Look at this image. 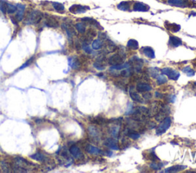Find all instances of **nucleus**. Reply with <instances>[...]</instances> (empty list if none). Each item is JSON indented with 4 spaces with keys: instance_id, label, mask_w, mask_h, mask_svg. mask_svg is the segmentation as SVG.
Wrapping results in <instances>:
<instances>
[{
    "instance_id": "1",
    "label": "nucleus",
    "mask_w": 196,
    "mask_h": 173,
    "mask_svg": "<svg viewBox=\"0 0 196 173\" xmlns=\"http://www.w3.org/2000/svg\"><path fill=\"white\" fill-rule=\"evenodd\" d=\"M149 117V109L145 107H139L132 114V121L136 122H143Z\"/></svg>"
},
{
    "instance_id": "2",
    "label": "nucleus",
    "mask_w": 196,
    "mask_h": 173,
    "mask_svg": "<svg viewBox=\"0 0 196 173\" xmlns=\"http://www.w3.org/2000/svg\"><path fill=\"white\" fill-rule=\"evenodd\" d=\"M43 18V15L38 10H31L26 15L25 22L26 25H36L41 22Z\"/></svg>"
},
{
    "instance_id": "3",
    "label": "nucleus",
    "mask_w": 196,
    "mask_h": 173,
    "mask_svg": "<svg viewBox=\"0 0 196 173\" xmlns=\"http://www.w3.org/2000/svg\"><path fill=\"white\" fill-rule=\"evenodd\" d=\"M31 165V163L23 159L22 157H16L14 159V165H13V169L15 171H19V172H26L28 167Z\"/></svg>"
},
{
    "instance_id": "4",
    "label": "nucleus",
    "mask_w": 196,
    "mask_h": 173,
    "mask_svg": "<svg viewBox=\"0 0 196 173\" xmlns=\"http://www.w3.org/2000/svg\"><path fill=\"white\" fill-rule=\"evenodd\" d=\"M171 124H172L171 118L167 116L166 118H164V119L161 121V123L159 124V125L156 126V134L158 135V136H160V135L165 133V132L168 130V129L170 127Z\"/></svg>"
},
{
    "instance_id": "5",
    "label": "nucleus",
    "mask_w": 196,
    "mask_h": 173,
    "mask_svg": "<svg viewBox=\"0 0 196 173\" xmlns=\"http://www.w3.org/2000/svg\"><path fill=\"white\" fill-rule=\"evenodd\" d=\"M162 74L166 75L169 79H172V80H178L179 76H180V73H179V72H177L176 70H172V69L171 68H168V67L162 69Z\"/></svg>"
},
{
    "instance_id": "6",
    "label": "nucleus",
    "mask_w": 196,
    "mask_h": 173,
    "mask_svg": "<svg viewBox=\"0 0 196 173\" xmlns=\"http://www.w3.org/2000/svg\"><path fill=\"white\" fill-rule=\"evenodd\" d=\"M169 5L179 8H186L191 7V2L189 0H168Z\"/></svg>"
},
{
    "instance_id": "7",
    "label": "nucleus",
    "mask_w": 196,
    "mask_h": 173,
    "mask_svg": "<svg viewBox=\"0 0 196 173\" xmlns=\"http://www.w3.org/2000/svg\"><path fill=\"white\" fill-rule=\"evenodd\" d=\"M162 103L160 102H153L149 109V117H155L160 111Z\"/></svg>"
},
{
    "instance_id": "8",
    "label": "nucleus",
    "mask_w": 196,
    "mask_h": 173,
    "mask_svg": "<svg viewBox=\"0 0 196 173\" xmlns=\"http://www.w3.org/2000/svg\"><path fill=\"white\" fill-rule=\"evenodd\" d=\"M123 59H124V57H123L121 54H115L111 56L109 59H108V64L112 66L119 65V64H123Z\"/></svg>"
},
{
    "instance_id": "9",
    "label": "nucleus",
    "mask_w": 196,
    "mask_h": 173,
    "mask_svg": "<svg viewBox=\"0 0 196 173\" xmlns=\"http://www.w3.org/2000/svg\"><path fill=\"white\" fill-rule=\"evenodd\" d=\"M88 9H90L88 6L81 5H73L69 8V11L73 14H81L86 12Z\"/></svg>"
},
{
    "instance_id": "10",
    "label": "nucleus",
    "mask_w": 196,
    "mask_h": 173,
    "mask_svg": "<svg viewBox=\"0 0 196 173\" xmlns=\"http://www.w3.org/2000/svg\"><path fill=\"white\" fill-rule=\"evenodd\" d=\"M104 145L106 147H109L110 149L114 150H120V146H119L118 141L116 138H107L105 140Z\"/></svg>"
},
{
    "instance_id": "11",
    "label": "nucleus",
    "mask_w": 196,
    "mask_h": 173,
    "mask_svg": "<svg viewBox=\"0 0 196 173\" xmlns=\"http://www.w3.org/2000/svg\"><path fill=\"white\" fill-rule=\"evenodd\" d=\"M45 24L48 28H57L59 27V22L53 16H47L45 18Z\"/></svg>"
},
{
    "instance_id": "12",
    "label": "nucleus",
    "mask_w": 196,
    "mask_h": 173,
    "mask_svg": "<svg viewBox=\"0 0 196 173\" xmlns=\"http://www.w3.org/2000/svg\"><path fill=\"white\" fill-rule=\"evenodd\" d=\"M69 152H70L71 154L75 159H82L83 158H84V154H83V153L81 152V149L78 147H77V146L74 145L72 146V147H71L70 149H69Z\"/></svg>"
},
{
    "instance_id": "13",
    "label": "nucleus",
    "mask_w": 196,
    "mask_h": 173,
    "mask_svg": "<svg viewBox=\"0 0 196 173\" xmlns=\"http://www.w3.org/2000/svg\"><path fill=\"white\" fill-rule=\"evenodd\" d=\"M150 9V6L143 2H136L132 7L134 12H148Z\"/></svg>"
},
{
    "instance_id": "14",
    "label": "nucleus",
    "mask_w": 196,
    "mask_h": 173,
    "mask_svg": "<svg viewBox=\"0 0 196 173\" xmlns=\"http://www.w3.org/2000/svg\"><path fill=\"white\" fill-rule=\"evenodd\" d=\"M136 89L138 92H150L152 90V86L147 83H144V82H139L137 84Z\"/></svg>"
},
{
    "instance_id": "15",
    "label": "nucleus",
    "mask_w": 196,
    "mask_h": 173,
    "mask_svg": "<svg viewBox=\"0 0 196 173\" xmlns=\"http://www.w3.org/2000/svg\"><path fill=\"white\" fill-rule=\"evenodd\" d=\"M85 151L87 153H90V154L92 155H100L102 153V151L97 147H94V146H92L90 144H87L85 146Z\"/></svg>"
},
{
    "instance_id": "16",
    "label": "nucleus",
    "mask_w": 196,
    "mask_h": 173,
    "mask_svg": "<svg viewBox=\"0 0 196 173\" xmlns=\"http://www.w3.org/2000/svg\"><path fill=\"white\" fill-rule=\"evenodd\" d=\"M164 25H165V28H166L168 31H171V32L172 33L178 32V31L181 29L180 25L175 23H169V22H165V24H164Z\"/></svg>"
},
{
    "instance_id": "17",
    "label": "nucleus",
    "mask_w": 196,
    "mask_h": 173,
    "mask_svg": "<svg viewBox=\"0 0 196 173\" xmlns=\"http://www.w3.org/2000/svg\"><path fill=\"white\" fill-rule=\"evenodd\" d=\"M169 44L173 47H177L182 44V40L176 36H170L169 40Z\"/></svg>"
},
{
    "instance_id": "18",
    "label": "nucleus",
    "mask_w": 196,
    "mask_h": 173,
    "mask_svg": "<svg viewBox=\"0 0 196 173\" xmlns=\"http://www.w3.org/2000/svg\"><path fill=\"white\" fill-rule=\"evenodd\" d=\"M142 52L143 53L146 57H147L150 59H154L155 58V51L150 47H145L142 48Z\"/></svg>"
},
{
    "instance_id": "19",
    "label": "nucleus",
    "mask_w": 196,
    "mask_h": 173,
    "mask_svg": "<svg viewBox=\"0 0 196 173\" xmlns=\"http://www.w3.org/2000/svg\"><path fill=\"white\" fill-rule=\"evenodd\" d=\"M17 9H18V12L16 16V19L17 22H21V21L23 20L24 19V13H25V5L19 4L17 6Z\"/></svg>"
},
{
    "instance_id": "20",
    "label": "nucleus",
    "mask_w": 196,
    "mask_h": 173,
    "mask_svg": "<svg viewBox=\"0 0 196 173\" xmlns=\"http://www.w3.org/2000/svg\"><path fill=\"white\" fill-rule=\"evenodd\" d=\"M81 21L84 22H86V23H89L90 25H93V26H95L99 30H103V28L100 26V23H99L96 20H95V19H92V18H88V17L83 18V19H81Z\"/></svg>"
},
{
    "instance_id": "21",
    "label": "nucleus",
    "mask_w": 196,
    "mask_h": 173,
    "mask_svg": "<svg viewBox=\"0 0 196 173\" xmlns=\"http://www.w3.org/2000/svg\"><path fill=\"white\" fill-rule=\"evenodd\" d=\"M129 95H130V98L132 99V100H133L134 102H140V103H143V100L141 98V96L139 95V93L137 92L134 91L133 88H129Z\"/></svg>"
},
{
    "instance_id": "22",
    "label": "nucleus",
    "mask_w": 196,
    "mask_h": 173,
    "mask_svg": "<svg viewBox=\"0 0 196 173\" xmlns=\"http://www.w3.org/2000/svg\"><path fill=\"white\" fill-rule=\"evenodd\" d=\"M131 4H132V2H129V1H123V2H121L117 5V9L124 12L130 11Z\"/></svg>"
},
{
    "instance_id": "23",
    "label": "nucleus",
    "mask_w": 196,
    "mask_h": 173,
    "mask_svg": "<svg viewBox=\"0 0 196 173\" xmlns=\"http://www.w3.org/2000/svg\"><path fill=\"white\" fill-rule=\"evenodd\" d=\"M187 166L185 165H173V166L169 167L166 169L164 170V172H178V171H180L186 168Z\"/></svg>"
},
{
    "instance_id": "24",
    "label": "nucleus",
    "mask_w": 196,
    "mask_h": 173,
    "mask_svg": "<svg viewBox=\"0 0 196 173\" xmlns=\"http://www.w3.org/2000/svg\"><path fill=\"white\" fill-rule=\"evenodd\" d=\"M31 159H34V160L38 161V162H45L47 160H48L46 156H45V155L42 154V153H34V154L31 155Z\"/></svg>"
},
{
    "instance_id": "25",
    "label": "nucleus",
    "mask_w": 196,
    "mask_h": 173,
    "mask_svg": "<svg viewBox=\"0 0 196 173\" xmlns=\"http://www.w3.org/2000/svg\"><path fill=\"white\" fill-rule=\"evenodd\" d=\"M110 133L114 137V138H117L120 133V125L118 124H114L110 127Z\"/></svg>"
},
{
    "instance_id": "26",
    "label": "nucleus",
    "mask_w": 196,
    "mask_h": 173,
    "mask_svg": "<svg viewBox=\"0 0 196 173\" xmlns=\"http://www.w3.org/2000/svg\"><path fill=\"white\" fill-rule=\"evenodd\" d=\"M88 132H89V134L91 136V137L93 138V139L97 140L98 137H99V135H100V133H99V131H98L97 128L95 127L94 126H90V127L88 128Z\"/></svg>"
},
{
    "instance_id": "27",
    "label": "nucleus",
    "mask_w": 196,
    "mask_h": 173,
    "mask_svg": "<svg viewBox=\"0 0 196 173\" xmlns=\"http://www.w3.org/2000/svg\"><path fill=\"white\" fill-rule=\"evenodd\" d=\"M103 46V40H101L100 39H96V40H93V43H92V48L93 50H98L101 49Z\"/></svg>"
},
{
    "instance_id": "28",
    "label": "nucleus",
    "mask_w": 196,
    "mask_h": 173,
    "mask_svg": "<svg viewBox=\"0 0 196 173\" xmlns=\"http://www.w3.org/2000/svg\"><path fill=\"white\" fill-rule=\"evenodd\" d=\"M70 64L74 70H78V69L80 68V67L81 65V61L77 57H74L72 59H70Z\"/></svg>"
},
{
    "instance_id": "29",
    "label": "nucleus",
    "mask_w": 196,
    "mask_h": 173,
    "mask_svg": "<svg viewBox=\"0 0 196 173\" xmlns=\"http://www.w3.org/2000/svg\"><path fill=\"white\" fill-rule=\"evenodd\" d=\"M127 47H129L131 50H136L139 49L138 41L134 40V39H130L127 42Z\"/></svg>"
},
{
    "instance_id": "30",
    "label": "nucleus",
    "mask_w": 196,
    "mask_h": 173,
    "mask_svg": "<svg viewBox=\"0 0 196 173\" xmlns=\"http://www.w3.org/2000/svg\"><path fill=\"white\" fill-rule=\"evenodd\" d=\"M126 134H127V136L129 137L130 139L133 140H138L139 138L140 137V134L138 133V132H136L134 131V130H129V129H128L127 130V133H126Z\"/></svg>"
},
{
    "instance_id": "31",
    "label": "nucleus",
    "mask_w": 196,
    "mask_h": 173,
    "mask_svg": "<svg viewBox=\"0 0 196 173\" xmlns=\"http://www.w3.org/2000/svg\"><path fill=\"white\" fill-rule=\"evenodd\" d=\"M93 122L95 124H97V125H103V124H105L106 123H107V120L105 119L103 117L98 116L93 118Z\"/></svg>"
},
{
    "instance_id": "32",
    "label": "nucleus",
    "mask_w": 196,
    "mask_h": 173,
    "mask_svg": "<svg viewBox=\"0 0 196 173\" xmlns=\"http://www.w3.org/2000/svg\"><path fill=\"white\" fill-rule=\"evenodd\" d=\"M5 7H6V12L9 14H13V13H15L17 10V7L16 5H13L11 3H9V2H5Z\"/></svg>"
},
{
    "instance_id": "33",
    "label": "nucleus",
    "mask_w": 196,
    "mask_h": 173,
    "mask_svg": "<svg viewBox=\"0 0 196 173\" xmlns=\"http://www.w3.org/2000/svg\"><path fill=\"white\" fill-rule=\"evenodd\" d=\"M0 168L4 172H10V166L8 162L5 161H0Z\"/></svg>"
},
{
    "instance_id": "34",
    "label": "nucleus",
    "mask_w": 196,
    "mask_h": 173,
    "mask_svg": "<svg viewBox=\"0 0 196 173\" xmlns=\"http://www.w3.org/2000/svg\"><path fill=\"white\" fill-rule=\"evenodd\" d=\"M77 31L80 33V34H84L86 32V25L83 22H79L77 23L75 25Z\"/></svg>"
},
{
    "instance_id": "35",
    "label": "nucleus",
    "mask_w": 196,
    "mask_h": 173,
    "mask_svg": "<svg viewBox=\"0 0 196 173\" xmlns=\"http://www.w3.org/2000/svg\"><path fill=\"white\" fill-rule=\"evenodd\" d=\"M164 164L161 163V162H156V161H153V162L150 164V167L151 168H153L155 171H158V170L161 169L163 167Z\"/></svg>"
},
{
    "instance_id": "36",
    "label": "nucleus",
    "mask_w": 196,
    "mask_h": 173,
    "mask_svg": "<svg viewBox=\"0 0 196 173\" xmlns=\"http://www.w3.org/2000/svg\"><path fill=\"white\" fill-rule=\"evenodd\" d=\"M52 5H53L54 9H55L57 12L61 13L64 12V6L63 4L60 3V2H52Z\"/></svg>"
},
{
    "instance_id": "37",
    "label": "nucleus",
    "mask_w": 196,
    "mask_h": 173,
    "mask_svg": "<svg viewBox=\"0 0 196 173\" xmlns=\"http://www.w3.org/2000/svg\"><path fill=\"white\" fill-rule=\"evenodd\" d=\"M106 49L108 53H112L117 50V47H116V45L111 40H108L107 43Z\"/></svg>"
},
{
    "instance_id": "38",
    "label": "nucleus",
    "mask_w": 196,
    "mask_h": 173,
    "mask_svg": "<svg viewBox=\"0 0 196 173\" xmlns=\"http://www.w3.org/2000/svg\"><path fill=\"white\" fill-rule=\"evenodd\" d=\"M130 67L129 63H126V64H119V65L113 66L111 68V70H123V69H127Z\"/></svg>"
},
{
    "instance_id": "39",
    "label": "nucleus",
    "mask_w": 196,
    "mask_h": 173,
    "mask_svg": "<svg viewBox=\"0 0 196 173\" xmlns=\"http://www.w3.org/2000/svg\"><path fill=\"white\" fill-rule=\"evenodd\" d=\"M85 36L87 38L90 39V40H93V37H95L96 36V31H95L94 29H93V28H90V29L87 31V34H86Z\"/></svg>"
},
{
    "instance_id": "40",
    "label": "nucleus",
    "mask_w": 196,
    "mask_h": 173,
    "mask_svg": "<svg viewBox=\"0 0 196 173\" xmlns=\"http://www.w3.org/2000/svg\"><path fill=\"white\" fill-rule=\"evenodd\" d=\"M146 156H147V157H145V158H146L147 159H150V160L153 161H153H156V160L159 161L160 160V159H159V158H158V156H156V153H154V151H151L150 153H149L148 154L146 155Z\"/></svg>"
},
{
    "instance_id": "41",
    "label": "nucleus",
    "mask_w": 196,
    "mask_h": 173,
    "mask_svg": "<svg viewBox=\"0 0 196 173\" xmlns=\"http://www.w3.org/2000/svg\"><path fill=\"white\" fill-rule=\"evenodd\" d=\"M156 81H157L158 85H163V84L167 82V78L163 75H159L156 77Z\"/></svg>"
},
{
    "instance_id": "42",
    "label": "nucleus",
    "mask_w": 196,
    "mask_h": 173,
    "mask_svg": "<svg viewBox=\"0 0 196 173\" xmlns=\"http://www.w3.org/2000/svg\"><path fill=\"white\" fill-rule=\"evenodd\" d=\"M182 72L185 73V74L188 76H193L194 75V73H195L194 70H192V69L190 67H185V68L182 70Z\"/></svg>"
},
{
    "instance_id": "43",
    "label": "nucleus",
    "mask_w": 196,
    "mask_h": 173,
    "mask_svg": "<svg viewBox=\"0 0 196 173\" xmlns=\"http://www.w3.org/2000/svg\"><path fill=\"white\" fill-rule=\"evenodd\" d=\"M163 98L166 103H174L176 101V95H168Z\"/></svg>"
},
{
    "instance_id": "44",
    "label": "nucleus",
    "mask_w": 196,
    "mask_h": 173,
    "mask_svg": "<svg viewBox=\"0 0 196 173\" xmlns=\"http://www.w3.org/2000/svg\"><path fill=\"white\" fill-rule=\"evenodd\" d=\"M159 73V69L158 68H150V76L153 78L157 77V75Z\"/></svg>"
},
{
    "instance_id": "45",
    "label": "nucleus",
    "mask_w": 196,
    "mask_h": 173,
    "mask_svg": "<svg viewBox=\"0 0 196 173\" xmlns=\"http://www.w3.org/2000/svg\"><path fill=\"white\" fill-rule=\"evenodd\" d=\"M93 67H94L96 70H100V71H101V70H103L105 68H106L105 65H103V64H100V63L99 62H96V61L93 64Z\"/></svg>"
},
{
    "instance_id": "46",
    "label": "nucleus",
    "mask_w": 196,
    "mask_h": 173,
    "mask_svg": "<svg viewBox=\"0 0 196 173\" xmlns=\"http://www.w3.org/2000/svg\"><path fill=\"white\" fill-rule=\"evenodd\" d=\"M0 10L2 12L3 14H6V7H5V2L4 1H1V3H0Z\"/></svg>"
},
{
    "instance_id": "47",
    "label": "nucleus",
    "mask_w": 196,
    "mask_h": 173,
    "mask_svg": "<svg viewBox=\"0 0 196 173\" xmlns=\"http://www.w3.org/2000/svg\"><path fill=\"white\" fill-rule=\"evenodd\" d=\"M82 48L84 50L87 54H91L92 53V50L90 49V47H89V44H86V43H83L82 45Z\"/></svg>"
},
{
    "instance_id": "48",
    "label": "nucleus",
    "mask_w": 196,
    "mask_h": 173,
    "mask_svg": "<svg viewBox=\"0 0 196 173\" xmlns=\"http://www.w3.org/2000/svg\"><path fill=\"white\" fill-rule=\"evenodd\" d=\"M146 127H147L148 128H150V129H153V128H155V127H156V123L153 122V121H149L148 122L146 123Z\"/></svg>"
},
{
    "instance_id": "49",
    "label": "nucleus",
    "mask_w": 196,
    "mask_h": 173,
    "mask_svg": "<svg viewBox=\"0 0 196 173\" xmlns=\"http://www.w3.org/2000/svg\"><path fill=\"white\" fill-rule=\"evenodd\" d=\"M98 36H99V39H100L101 40H106V39L107 38V37L106 34H104V33H103V32H99V33H98Z\"/></svg>"
},
{
    "instance_id": "50",
    "label": "nucleus",
    "mask_w": 196,
    "mask_h": 173,
    "mask_svg": "<svg viewBox=\"0 0 196 173\" xmlns=\"http://www.w3.org/2000/svg\"><path fill=\"white\" fill-rule=\"evenodd\" d=\"M151 98H152V95L150 94L149 92H145L144 94H143V99H146V100H149V99H150Z\"/></svg>"
},
{
    "instance_id": "51",
    "label": "nucleus",
    "mask_w": 196,
    "mask_h": 173,
    "mask_svg": "<svg viewBox=\"0 0 196 173\" xmlns=\"http://www.w3.org/2000/svg\"><path fill=\"white\" fill-rule=\"evenodd\" d=\"M32 61H33V58H31V59H29L28 61H27L26 63H25V64H23V66H22V67H21L20 69H23V68H25V67H27L28 65H30V64H31V62H32Z\"/></svg>"
},
{
    "instance_id": "52",
    "label": "nucleus",
    "mask_w": 196,
    "mask_h": 173,
    "mask_svg": "<svg viewBox=\"0 0 196 173\" xmlns=\"http://www.w3.org/2000/svg\"><path fill=\"white\" fill-rule=\"evenodd\" d=\"M106 154L107 155V156H112L113 153L111 151H109V150H107V153H106Z\"/></svg>"
},
{
    "instance_id": "53",
    "label": "nucleus",
    "mask_w": 196,
    "mask_h": 173,
    "mask_svg": "<svg viewBox=\"0 0 196 173\" xmlns=\"http://www.w3.org/2000/svg\"><path fill=\"white\" fill-rule=\"evenodd\" d=\"M194 88H195L196 90V82H194Z\"/></svg>"
}]
</instances>
